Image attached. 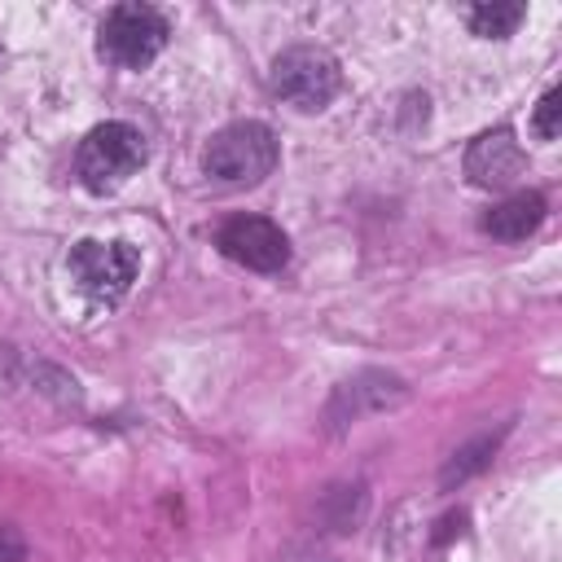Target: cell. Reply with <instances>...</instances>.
<instances>
[{
    "label": "cell",
    "mask_w": 562,
    "mask_h": 562,
    "mask_svg": "<svg viewBox=\"0 0 562 562\" xmlns=\"http://www.w3.org/2000/svg\"><path fill=\"white\" fill-rule=\"evenodd\" d=\"M149 158V145H145V132L123 123V119H110V123H97L83 140H79V154H75V176L88 193H114L123 189Z\"/></svg>",
    "instance_id": "6da1fadb"
},
{
    "label": "cell",
    "mask_w": 562,
    "mask_h": 562,
    "mask_svg": "<svg viewBox=\"0 0 562 562\" xmlns=\"http://www.w3.org/2000/svg\"><path fill=\"white\" fill-rule=\"evenodd\" d=\"M202 167L220 184H259L277 167V136L268 123H255V119L228 123L211 136Z\"/></svg>",
    "instance_id": "7a4b0ae2"
},
{
    "label": "cell",
    "mask_w": 562,
    "mask_h": 562,
    "mask_svg": "<svg viewBox=\"0 0 562 562\" xmlns=\"http://www.w3.org/2000/svg\"><path fill=\"white\" fill-rule=\"evenodd\" d=\"M167 35H171V22L154 4L127 0L105 13L97 31V53L119 70H140L167 48Z\"/></svg>",
    "instance_id": "3957f363"
},
{
    "label": "cell",
    "mask_w": 562,
    "mask_h": 562,
    "mask_svg": "<svg viewBox=\"0 0 562 562\" xmlns=\"http://www.w3.org/2000/svg\"><path fill=\"white\" fill-rule=\"evenodd\" d=\"M268 79H272V92L281 101H290L294 110H325L342 88V70H338L334 53L321 44H294V48L277 53Z\"/></svg>",
    "instance_id": "277c9868"
},
{
    "label": "cell",
    "mask_w": 562,
    "mask_h": 562,
    "mask_svg": "<svg viewBox=\"0 0 562 562\" xmlns=\"http://www.w3.org/2000/svg\"><path fill=\"white\" fill-rule=\"evenodd\" d=\"M140 272V255L127 241H79L70 250V277L97 303H119Z\"/></svg>",
    "instance_id": "5b68a950"
},
{
    "label": "cell",
    "mask_w": 562,
    "mask_h": 562,
    "mask_svg": "<svg viewBox=\"0 0 562 562\" xmlns=\"http://www.w3.org/2000/svg\"><path fill=\"white\" fill-rule=\"evenodd\" d=\"M220 255H228L233 263L250 268V272H281L290 263V237L281 233V224L263 220V215H233L220 233H215Z\"/></svg>",
    "instance_id": "8992f818"
},
{
    "label": "cell",
    "mask_w": 562,
    "mask_h": 562,
    "mask_svg": "<svg viewBox=\"0 0 562 562\" xmlns=\"http://www.w3.org/2000/svg\"><path fill=\"white\" fill-rule=\"evenodd\" d=\"M404 400H408L404 378H395L386 369H364V373H356L351 382H342L334 391V400L325 408V422H329V430H347L364 413H378V408H391V404H404Z\"/></svg>",
    "instance_id": "52a82bcc"
},
{
    "label": "cell",
    "mask_w": 562,
    "mask_h": 562,
    "mask_svg": "<svg viewBox=\"0 0 562 562\" xmlns=\"http://www.w3.org/2000/svg\"><path fill=\"white\" fill-rule=\"evenodd\" d=\"M527 158H522V145L509 127H496V132H483L470 149H465V176L479 184V189H505L522 176Z\"/></svg>",
    "instance_id": "ba28073f"
},
{
    "label": "cell",
    "mask_w": 562,
    "mask_h": 562,
    "mask_svg": "<svg viewBox=\"0 0 562 562\" xmlns=\"http://www.w3.org/2000/svg\"><path fill=\"white\" fill-rule=\"evenodd\" d=\"M549 215V202L544 193L536 189H522V193H509L505 202H496L487 215H483V233L496 237V241H527Z\"/></svg>",
    "instance_id": "9c48e42d"
},
{
    "label": "cell",
    "mask_w": 562,
    "mask_h": 562,
    "mask_svg": "<svg viewBox=\"0 0 562 562\" xmlns=\"http://www.w3.org/2000/svg\"><path fill=\"white\" fill-rule=\"evenodd\" d=\"M501 439H505V426H501L496 435H474L470 443H461V448L443 461V470H439V487H443V492H452V487H461L465 479L483 474V470L492 465V457H496Z\"/></svg>",
    "instance_id": "30bf717a"
},
{
    "label": "cell",
    "mask_w": 562,
    "mask_h": 562,
    "mask_svg": "<svg viewBox=\"0 0 562 562\" xmlns=\"http://www.w3.org/2000/svg\"><path fill=\"white\" fill-rule=\"evenodd\" d=\"M527 18V4L518 0H492V4H474L465 9V26L479 35V40H509Z\"/></svg>",
    "instance_id": "8fae6325"
},
{
    "label": "cell",
    "mask_w": 562,
    "mask_h": 562,
    "mask_svg": "<svg viewBox=\"0 0 562 562\" xmlns=\"http://www.w3.org/2000/svg\"><path fill=\"white\" fill-rule=\"evenodd\" d=\"M531 127H536L540 140H553V136L562 132V92H558V88H549V92L540 97V105H536V114H531Z\"/></svg>",
    "instance_id": "7c38bea8"
},
{
    "label": "cell",
    "mask_w": 562,
    "mask_h": 562,
    "mask_svg": "<svg viewBox=\"0 0 562 562\" xmlns=\"http://www.w3.org/2000/svg\"><path fill=\"white\" fill-rule=\"evenodd\" d=\"M0 562H26V536L13 522H0Z\"/></svg>",
    "instance_id": "4fadbf2b"
},
{
    "label": "cell",
    "mask_w": 562,
    "mask_h": 562,
    "mask_svg": "<svg viewBox=\"0 0 562 562\" xmlns=\"http://www.w3.org/2000/svg\"><path fill=\"white\" fill-rule=\"evenodd\" d=\"M461 531H465V514H461V509H457V514H443V518H439V531H435V544H448V540L461 536Z\"/></svg>",
    "instance_id": "5bb4252c"
}]
</instances>
